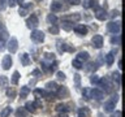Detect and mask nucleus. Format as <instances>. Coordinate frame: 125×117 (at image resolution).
Wrapping results in <instances>:
<instances>
[{
    "label": "nucleus",
    "instance_id": "f257e3e1",
    "mask_svg": "<svg viewBox=\"0 0 125 117\" xmlns=\"http://www.w3.org/2000/svg\"><path fill=\"white\" fill-rule=\"evenodd\" d=\"M98 86H100L102 88H104V91L109 92L113 87V82L111 81V78L109 77H103L99 79V83H98Z\"/></svg>",
    "mask_w": 125,
    "mask_h": 117
},
{
    "label": "nucleus",
    "instance_id": "f03ea898",
    "mask_svg": "<svg viewBox=\"0 0 125 117\" xmlns=\"http://www.w3.org/2000/svg\"><path fill=\"white\" fill-rule=\"evenodd\" d=\"M30 38L31 40H33L34 43H42L43 40H44V33H43L42 30H33L30 34Z\"/></svg>",
    "mask_w": 125,
    "mask_h": 117
},
{
    "label": "nucleus",
    "instance_id": "7ed1b4c3",
    "mask_svg": "<svg viewBox=\"0 0 125 117\" xmlns=\"http://www.w3.org/2000/svg\"><path fill=\"white\" fill-rule=\"evenodd\" d=\"M38 25H39V20H38V16H37V14H31V16H29V17H27V20H26V26L29 27V29L35 30V29L38 27Z\"/></svg>",
    "mask_w": 125,
    "mask_h": 117
},
{
    "label": "nucleus",
    "instance_id": "20e7f679",
    "mask_svg": "<svg viewBox=\"0 0 125 117\" xmlns=\"http://www.w3.org/2000/svg\"><path fill=\"white\" fill-rule=\"evenodd\" d=\"M107 30L109 31V33H112V34H120V31H121L120 22H115V21L108 22L107 23Z\"/></svg>",
    "mask_w": 125,
    "mask_h": 117
},
{
    "label": "nucleus",
    "instance_id": "39448f33",
    "mask_svg": "<svg viewBox=\"0 0 125 117\" xmlns=\"http://www.w3.org/2000/svg\"><path fill=\"white\" fill-rule=\"evenodd\" d=\"M56 47H57V51L60 53H64V52H66V51H68V52H73L74 51L73 47H69L65 42H62V40H57L56 42Z\"/></svg>",
    "mask_w": 125,
    "mask_h": 117
},
{
    "label": "nucleus",
    "instance_id": "423d86ee",
    "mask_svg": "<svg viewBox=\"0 0 125 117\" xmlns=\"http://www.w3.org/2000/svg\"><path fill=\"white\" fill-rule=\"evenodd\" d=\"M8 51H9L10 53H16L17 52V48H18V40L16 37H12L9 40H8V46H7Z\"/></svg>",
    "mask_w": 125,
    "mask_h": 117
},
{
    "label": "nucleus",
    "instance_id": "0eeeda50",
    "mask_svg": "<svg viewBox=\"0 0 125 117\" xmlns=\"http://www.w3.org/2000/svg\"><path fill=\"white\" fill-rule=\"evenodd\" d=\"M31 8H33V3H22L21 5H20L18 14L21 16V17H23V16H26L27 13H29Z\"/></svg>",
    "mask_w": 125,
    "mask_h": 117
},
{
    "label": "nucleus",
    "instance_id": "6e6552de",
    "mask_svg": "<svg viewBox=\"0 0 125 117\" xmlns=\"http://www.w3.org/2000/svg\"><path fill=\"white\" fill-rule=\"evenodd\" d=\"M103 37L102 35H99V34H96V35H94L93 37V39H91V43H93V47H95V48H102L103 47Z\"/></svg>",
    "mask_w": 125,
    "mask_h": 117
},
{
    "label": "nucleus",
    "instance_id": "1a4fd4ad",
    "mask_svg": "<svg viewBox=\"0 0 125 117\" xmlns=\"http://www.w3.org/2000/svg\"><path fill=\"white\" fill-rule=\"evenodd\" d=\"M104 96V92L102 90L98 88H91V92H90V99H95V100H102Z\"/></svg>",
    "mask_w": 125,
    "mask_h": 117
},
{
    "label": "nucleus",
    "instance_id": "9d476101",
    "mask_svg": "<svg viewBox=\"0 0 125 117\" xmlns=\"http://www.w3.org/2000/svg\"><path fill=\"white\" fill-rule=\"evenodd\" d=\"M95 17L99 20V21H104V20H107V17H108L107 10H105L104 8H96V9H95Z\"/></svg>",
    "mask_w": 125,
    "mask_h": 117
},
{
    "label": "nucleus",
    "instance_id": "9b49d317",
    "mask_svg": "<svg viewBox=\"0 0 125 117\" xmlns=\"http://www.w3.org/2000/svg\"><path fill=\"white\" fill-rule=\"evenodd\" d=\"M104 112L105 113H112L113 111H115V108H116V101L115 100H108V101H105L104 103Z\"/></svg>",
    "mask_w": 125,
    "mask_h": 117
},
{
    "label": "nucleus",
    "instance_id": "f8f14e48",
    "mask_svg": "<svg viewBox=\"0 0 125 117\" xmlns=\"http://www.w3.org/2000/svg\"><path fill=\"white\" fill-rule=\"evenodd\" d=\"M12 56L10 55H5V56L3 57V61H1V66H3V69L4 70H8V69H10V66H12Z\"/></svg>",
    "mask_w": 125,
    "mask_h": 117
},
{
    "label": "nucleus",
    "instance_id": "ddd939ff",
    "mask_svg": "<svg viewBox=\"0 0 125 117\" xmlns=\"http://www.w3.org/2000/svg\"><path fill=\"white\" fill-rule=\"evenodd\" d=\"M73 29H74V33L78 34V35H86V34H87V31H89L87 26L82 25V23H81V25H76Z\"/></svg>",
    "mask_w": 125,
    "mask_h": 117
},
{
    "label": "nucleus",
    "instance_id": "4468645a",
    "mask_svg": "<svg viewBox=\"0 0 125 117\" xmlns=\"http://www.w3.org/2000/svg\"><path fill=\"white\" fill-rule=\"evenodd\" d=\"M89 57H90V55L86 52V51H82V52H78V55L76 56V60L80 61L81 64H83V62H86L89 60Z\"/></svg>",
    "mask_w": 125,
    "mask_h": 117
},
{
    "label": "nucleus",
    "instance_id": "2eb2a0df",
    "mask_svg": "<svg viewBox=\"0 0 125 117\" xmlns=\"http://www.w3.org/2000/svg\"><path fill=\"white\" fill-rule=\"evenodd\" d=\"M78 20H81V14H78V13L66 14L62 17V21H69V22H74V21H78Z\"/></svg>",
    "mask_w": 125,
    "mask_h": 117
},
{
    "label": "nucleus",
    "instance_id": "dca6fc26",
    "mask_svg": "<svg viewBox=\"0 0 125 117\" xmlns=\"http://www.w3.org/2000/svg\"><path fill=\"white\" fill-rule=\"evenodd\" d=\"M59 87H60V86H57L56 82H52V81H50L46 83V91H50V92H56Z\"/></svg>",
    "mask_w": 125,
    "mask_h": 117
},
{
    "label": "nucleus",
    "instance_id": "f3484780",
    "mask_svg": "<svg viewBox=\"0 0 125 117\" xmlns=\"http://www.w3.org/2000/svg\"><path fill=\"white\" fill-rule=\"evenodd\" d=\"M50 8H51V12H52V13H57V12H60L62 9V3H60V1H52V3H51V5H50Z\"/></svg>",
    "mask_w": 125,
    "mask_h": 117
},
{
    "label": "nucleus",
    "instance_id": "a211bd4d",
    "mask_svg": "<svg viewBox=\"0 0 125 117\" xmlns=\"http://www.w3.org/2000/svg\"><path fill=\"white\" fill-rule=\"evenodd\" d=\"M34 96L37 98V99H41V98H46V96H48V91H46V90H42V88H35L34 91Z\"/></svg>",
    "mask_w": 125,
    "mask_h": 117
},
{
    "label": "nucleus",
    "instance_id": "6ab92c4d",
    "mask_svg": "<svg viewBox=\"0 0 125 117\" xmlns=\"http://www.w3.org/2000/svg\"><path fill=\"white\" fill-rule=\"evenodd\" d=\"M20 61H21V64L23 65V66H27V65H30V62H31V58H30V56L27 53H21L20 55Z\"/></svg>",
    "mask_w": 125,
    "mask_h": 117
},
{
    "label": "nucleus",
    "instance_id": "aec40b11",
    "mask_svg": "<svg viewBox=\"0 0 125 117\" xmlns=\"http://www.w3.org/2000/svg\"><path fill=\"white\" fill-rule=\"evenodd\" d=\"M7 38H8V31L5 29V26H4V23L0 21V40L4 42Z\"/></svg>",
    "mask_w": 125,
    "mask_h": 117
},
{
    "label": "nucleus",
    "instance_id": "412c9836",
    "mask_svg": "<svg viewBox=\"0 0 125 117\" xmlns=\"http://www.w3.org/2000/svg\"><path fill=\"white\" fill-rule=\"evenodd\" d=\"M37 107L38 105L35 104V101H26V104H25V108L27 112H31V113H34L35 111H37Z\"/></svg>",
    "mask_w": 125,
    "mask_h": 117
},
{
    "label": "nucleus",
    "instance_id": "4be33fe9",
    "mask_svg": "<svg viewBox=\"0 0 125 117\" xmlns=\"http://www.w3.org/2000/svg\"><path fill=\"white\" fill-rule=\"evenodd\" d=\"M113 61H115V52H108L107 55H105V64L107 65H112Z\"/></svg>",
    "mask_w": 125,
    "mask_h": 117
},
{
    "label": "nucleus",
    "instance_id": "5701e85b",
    "mask_svg": "<svg viewBox=\"0 0 125 117\" xmlns=\"http://www.w3.org/2000/svg\"><path fill=\"white\" fill-rule=\"evenodd\" d=\"M112 79H113V82H116V85L119 86H121V74H120V72H113L112 73Z\"/></svg>",
    "mask_w": 125,
    "mask_h": 117
},
{
    "label": "nucleus",
    "instance_id": "b1692460",
    "mask_svg": "<svg viewBox=\"0 0 125 117\" xmlns=\"http://www.w3.org/2000/svg\"><path fill=\"white\" fill-rule=\"evenodd\" d=\"M56 111L59 112V113H66L69 111V107L66 104H62V103H60V104H57L56 105Z\"/></svg>",
    "mask_w": 125,
    "mask_h": 117
},
{
    "label": "nucleus",
    "instance_id": "393cba45",
    "mask_svg": "<svg viewBox=\"0 0 125 117\" xmlns=\"http://www.w3.org/2000/svg\"><path fill=\"white\" fill-rule=\"evenodd\" d=\"M8 83H9V79L5 76H0V88H7Z\"/></svg>",
    "mask_w": 125,
    "mask_h": 117
},
{
    "label": "nucleus",
    "instance_id": "a878e982",
    "mask_svg": "<svg viewBox=\"0 0 125 117\" xmlns=\"http://www.w3.org/2000/svg\"><path fill=\"white\" fill-rule=\"evenodd\" d=\"M61 27H62V29H64L65 31H70V30H73L74 25H73V22H69V21H62V25H61Z\"/></svg>",
    "mask_w": 125,
    "mask_h": 117
},
{
    "label": "nucleus",
    "instance_id": "bb28decb",
    "mask_svg": "<svg viewBox=\"0 0 125 117\" xmlns=\"http://www.w3.org/2000/svg\"><path fill=\"white\" fill-rule=\"evenodd\" d=\"M90 116V109L89 108H81L80 111H78V117H89Z\"/></svg>",
    "mask_w": 125,
    "mask_h": 117
},
{
    "label": "nucleus",
    "instance_id": "cd10ccee",
    "mask_svg": "<svg viewBox=\"0 0 125 117\" xmlns=\"http://www.w3.org/2000/svg\"><path fill=\"white\" fill-rule=\"evenodd\" d=\"M29 92H30V87H29V86H22L21 91H20V96L23 99V98H26L27 95H29Z\"/></svg>",
    "mask_w": 125,
    "mask_h": 117
},
{
    "label": "nucleus",
    "instance_id": "c85d7f7f",
    "mask_svg": "<svg viewBox=\"0 0 125 117\" xmlns=\"http://www.w3.org/2000/svg\"><path fill=\"white\" fill-rule=\"evenodd\" d=\"M26 116H27V111L23 107H20L16 111V117H26Z\"/></svg>",
    "mask_w": 125,
    "mask_h": 117
},
{
    "label": "nucleus",
    "instance_id": "c756f323",
    "mask_svg": "<svg viewBox=\"0 0 125 117\" xmlns=\"http://www.w3.org/2000/svg\"><path fill=\"white\" fill-rule=\"evenodd\" d=\"M47 22L51 23V25H56L57 23V17L53 13H50L48 16H47Z\"/></svg>",
    "mask_w": 125,
    "mask_h": 117
},
{
    "label": "nucleus",
    "instance_id": "7c9ffc66",
    "mask_svg": "<svg viewBox=\"0 0 125 117\" xmlns=\"http://www.w3.org/2000/svg\"><path fill=\"white\" fill-rule=\"evenodd\" d=\"M111 43L112 44H121V35L120 34H115L113 37L111 38Z\"/></svg>",
    "mask_w": 125,
    "mask_h": 117
},
{
    "label": "nucleus",
    "instance_id": "2f4dec72",
    "mask_svg": "<svg viewBox=\"0 0 125 117\" xmlns=\"http://www.w3.org/2000/svg\"><path fill=\"white\" fill-rule=\"evenodd\" d=\"M96 68H98L96 62H90V64H87L85 66V70L86 72H94V70H96Z\"/></svg>",
    "mask_w": 125,
    "mask_h": 117
},
{
    "label": "nucleus",
    "instance_id": "473e14b6",
    "mask_svg": "<svg viewBox=\"0 0 125 117\" xmlns=\"http://www.w3.org/2000/svg\"><path fill=\"white\" fill-rule=\"evenodd\" d=\"M20 73L17 72V70H16V72L13 73V76H12V79H10V83L12 85H17L18 83V79H20Z\"/></svg>",
    "mask_w": 125,
    "mask_h": 117
},
{
    "label": "nucleus",
    "instance_id": "72a5a7b5",
    "mask_svg": "<svg viewBox=\"0 0 125 117\" xmlns=\"http://www.w3.org/2000/svg\"><path fill=\"white\" fill-rule=\"evenodd\" d=\"M10 113H12V108L10 107H5L1 112H0V117H8Z\"/></svg>",
    "mask_w": 125,
    "mask_h": 117
},
{
    "label": "nucleus",
    "instance_id": "f704fd0d",
    "mask_svg": "<svg viewBox=\"0 0 125 117\" xmlns=\"http://www.w3.org/2000/svg\"><path fill=\"white\" fill-rule=\"evenodd\" d=\"M44 61H47V62L55 61V55L51 53V52H46V53H44Z\"/></svg>",
    "mask_w": 125,
    "mask_h": 117
},
{
    "label": "nucleus",
    "instance_id": "c9c22d12",
    "mask_svg": "<svg viewBox=\"0 0 125 117\" xmlns=\"http://www.w3.org/2000/svg\"><path fill=\"white\" fill-rule=\"evenodd\" d=\"M90 92H91V88H89V87L82 90V95H83V98L86 100H90Z\"/></svg>",
    "mask_w": 125,
    "mask_h": 117
},
{
    "label": "nucleus",
    "instance_id": "e433bc0d",
    "mask_svg": "<svg viewBox=\"0 0 125 117\" xmlns=\"http://www.w3.org/2000/svg\"><path fill=\"white\" fill-rule=\"evenodd\" d=\"M23 0H8V5L9 7H14V5H17V4H20L21 5Z\"/></svg>",
    "mask_w": 125,
    "mask_h": 117
},
{
    "label": "nucleus",
    "instance_id": "4c0bfd02",
    "mask_svg": "<svg viewBox=\"0 0 125 117\" xmlns=\"http://www.w3.org/2000/svg\"><path fill=\"white\" fill-rule=\"evenodd\" d=\"M90 82H91L93 85L98 86V83H99V77H98L96 74H94V76H91V77H90Z\"/></svg>",
    "mask_w": 125,
    "mask_h": 117
},
{
    "label": "nucleus",
    "instance_id": "58836bf2",
    "mask_svg": "<svg viewBox=\"0 0 125 117\" xmlns=\"http://www.w3.org/2000/svg\"><path fill=\"white\" fill-rule=\"evenodd\" d=\"M16 95V91H14V88H7V96L8 98H10V99H13Z\"/></svg>",
    "mask_w": 125,
    "mask_h": 117
},
{
    "label": "nucleus",
    "instance_id": "ea45409f",
    "mask_svg": "<svg viewBox=\"0 0 125 117\" xmlns=\"http://www.w3.org/2000/svg\"><path fill=\"white\" fill-rule=\"evenodd\" d=\"M93 1L94 0H83V8L85 9H89L90 7H93Z\"/></svg>",
    "mask_w": 125,
    "mask_h": 117
},
{
    "label": "nucleus",
    "instance_id": "a19ab883",
    "mask_svg": "<svg viewBox=\"0 0 125 117\" xmlns=\"http://www.w3.org/2000/svg\"><path fill=\"white\" fill-rule=\"evenodd\" d=\"M50 33H52V34H59V27H57L56 25L50 26Z\"/></svg>",
    "mask_w": 125,
    "mask_h": 117
},
{
    "label": "nucleus",
    "instance_id": "79ce46f5",
    "mask_svg": "<svg viewBox=\"0 0 125 117\" xmlns=\"http://www.w3.org/2000/svg\"><path fill=\"white\" fill-rule=\"evenodd\" d=\"M72 64H73V66H74L76 69H81V68H82V65H83V64H81L80 61H77L76 58L73 60V62H72Z\"/></svg>",
    "mask_w": 125,
    "mask_h": 117
},
{
    "label": "nucleus",
    "instance_id": "37998d69",
    "mask_svg": "<svg viewBox=\"0 0 125 117\" xmlns=\"http://www.w3.org/2000/svg\"><path fill=\"white\" fill-rule=\"evenodd\" d=\"M74 81H76V87H80V82H81V77L80 74H74Z\"/></svg>",
    "mask_w": 125,
    "mask_h": 117
},
{
    "label": "nucleus",
    "instance_id": "c03bdc74",
    "mask_svg": "<svg viewBox=\"0 0 125 117\" xmlns=\"http://www.w3.org/2000/svg\"><path fill=\"white\" fill-rule=\"evenodd\" d=\"M8 4V0H0V9H5Z\"/></svg>",
    "mask_w": 125,
    "mask_h": 117
},
{
    "label": "nucleus",
    "instance_id": "a18cd8bd",
    "mask_svg": "<svg viewBox=\"0 0 125 117\" xmlns=\"http://www.w3.org/2000/svg\"><path fill=\"white\" fill-rule=\"evenodd\" d=\"M56 77L59 78V79H62V81L65 79V74L62 73V72H57V73H56Z\"/></svg>",
    "mask_w": 125,
    "mask_h": 117
},
{
    "label": "nucleus",
    "instance_id": "49530a36",
    "mask_svg": "<svg viewBox=\"0 0 125 117\" xmlns=\"http://www.w3.org/2000/svg\"><path fill=\"white\" fill-rule=\"evenodd\" d=\"M31 76H34V77H39V76H41V70H39V69L33 70V72H31Z\"/></svg>",
    "mask_w": 125,
    "mask_h": 117
},
{
    "label": "nucleus",
    "instance_id": "de8ad7c7",
    "mask_svg": "<svg viewBox=\"0 0 125 117\" xmlns=\"http://www.w3.org/2000/svg\"><path fill=\"white\" fill-rule=\"evenodd\" d=\"M69 4H72V5H78V4H81V0H68Z\"/></svg>",
    "mask_w": 125,
    "mask_h": 117
},
{
    "label": "nucleus",
    "instance_id": "09e8293b",
    "mask_svg": "<svg viewBox=\"0 0 125 117\" xmlns=\"http://www.w3.org/2000/svg\"><path fill=\"white\" fill-rule=\"evenodd\" d=\"M111 117H121V112H120V111H117V112H116V115L113 113V115H112Z\"/></svg>",
    "mask_w": 125,
    "mask_h": 117
},
{
    "label": "nucleus",
    "instance_id": "8fccbe9b",
    "mask_svg": "<svg viewBox=\"0 0 125 117\" xmlns=\"http://www.w3.org/2000/svg\"><path fill=\"white\" fill-rule=\"evenodd\" d=\"M53 117H68V115H66V113H60V115H56Z\"/></svg>",
    "mask_w": 125,
    "mask_h": 117
},
{
    "label": "nucleus",
    "instance_id": "3c124183",
    "mask_svg": "<svg viewBox=\"0 0 125 117\" xmlns=\"http://www.w3.org/2000/svg\"><path fill=\"white\" fill-rule=\"evenodd\" d=\"M111 16H119V10H112V14Z\"/></svg>",
    "mask_w": 125,
    "mask_h": 117
},
{
    "label": "nucleus",
    "instance_id": "603ef678",
    "mask_svg": "<svg viewBox=\"0 0 125 117\" xmlns=\"http://www.w3.org/2000/svg\"><path fill=\"white\" fill-rule=\"evenodd\" d=\"M121 66H123L121 65V60H119V69H121Z\"/></svg>",
    "mask_w": 125,
    "mask_h": 117
},
{
    "label": "nucleus",
    "instance_id": "864d4df0",
    "mask_svg": "<svg viewBox=\"0 0 125 117\" xmlns=\"http://www.w3.org/2000/svg\"><path fill=\"white\" fill-rule=\"evenodd\" d=\"M0 48H1V46H0Z\"/></svg>",
    "mask_w": 125,
    "mask_h": 117
}]
</instances>
